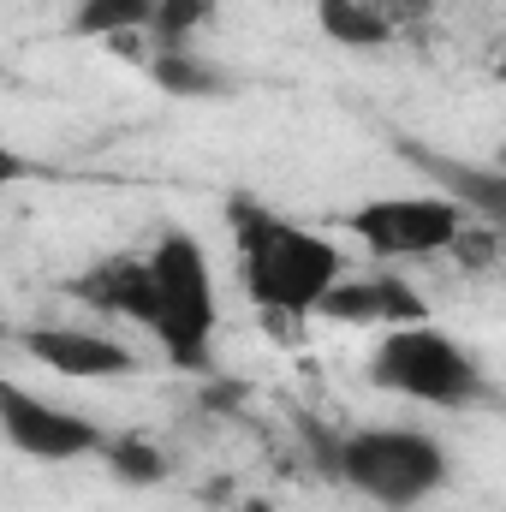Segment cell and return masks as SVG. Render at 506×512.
<instances>
[{"instance_id":"15","label":"cell","mask_w":506,"mask_h":512,"mask_svg":"<svg viewBox=\"0 0 506 512\" xmlns=\"http://www.w3.org/2000/svg\"><path fill=\"white\" fill-rule=\"evenodd\" d=\"M209 12H215V0H161L155 6V24H149V36H155V54H173V48H185L203 24H209Z\"/></svg>"},{"instance_id":"2","label":"cell","mask_w":506,"mask_h":512,"mask_svg":"<svg viewBox=\"0 0 506 512\" xmlns=\"http://www.w3.org/2000/svg\"><path fill=\"white\" fill-rule=\"evenodd\" d=\"M155 340L179 370H209V346L221 328V298H215V268L197 233L167 227L155 239Z\"/></svg>"},{"instance_id":"18","label":"cell","mask_w":506,"mask_h":512,"mask_svg":"<svg viewBox=\"0 0 506 512\" xmlns=\"http://www.w3.org/2000/svg\"><path fill=\"white\" fill-rule=\"evenodd\" d=\"M501 78H506V60H501Z\"/></svg>"},{"instance_id":"17","label":"cell","mask_w":506,"mask_h":512,"mask_svg":"<svg viewBox=\"0 0 506 512\" xmlns=\"http://www.w3.org/2000/svg\"><path fill=\"white\" fill-rule=\"evenodd\" d=\"M245 512H274V507H268V501H251V507H245Z\"/></svg>"},{"instance_id":"6","label":"cell","mask_w":506,"mask_h":512,"mask_svg":"<svg viewBox=\"0 0 506 512\" xmlns=\"http://www.w3.org/2000/svg\"><path fill=\"white\" fill-rule=\"evenodd\" d=\"M0 423H6V441L24 459H48V465L84 459V453H108V441H114L96 417H78L66 405H48L30 387H6L0 393Z\"/></svg>"},{"instance_id":"5","label":"cell","mask_w":506,"mask_h":512,"mask_svg":"<svg viewBox=\"0 0 506 512\" xmlns=\"http://www.w3.org/2000/svg\"><path fill=\"white\" fill-rule=\"evenodd\" d=\"M346 233L370 256H435V251H453L471 233V215L447 191H429V197H376V203H364V209L346 215Z\"/></svg>"},{"instance_id":"9","label":"cell","mask_w":506,"mask_h":512,"mask_svg":"<svg viewBox=\"0 0 506 512\" xmlns=\"http://www.w3.org/2000/svg\"><path fill=\"white\" fill-rule=\"evenodd\" d=\"M24 352L36 364H48L54 376H72V382H102V376H131L137 370V358L120 340L90 334V328H30Z\"/></svg>"},{"instance_id":"11","label":"cell","mask_w":506,"mask_h":512,"mask_svg":"<svg viewBox=\"0 0 506 512\" xmlns=\"http://www.w3.org/2000/svg\"><path fill=\"white\" fill-rule=\"evenodd\" d=\"M149 78H155L167 96H185V102H215V96H233V78H227L215 60L191 54V48L155 54V60H149Z\"/></svg>"},{"instance_id":"4","label":"cell","mask_w":506,"mask_h":512,"mask_svg":"<svg viewBox=\"0 0 506 512\" xmlns=\"http://www.w3.org/2000/svg\"><path fill=\"white\" fill-rule=\"evenodd\" d=\"M370 382L399 393V399H423V405H471L483 393V364L435 322H411V328H387L370 358Z\"/></svg>"},{"instance_id":"3","label":"cell","mask_w":506,"mask_h":512,"mask_svg":"<svg viewBox=\"0 0 506 512\" xmlns=\"http://www.w3.org/2000/svg\"><path fill=\"white\" fill-rule=\"evenodd\" d=\"M334 483L358 489L364 501H376L387 512H411V507H423L429 495H441L447 447L429 429H405V423L352 429V435H340Z\"/></svg>"},{"instance_id":"10","label":"cell","mask_w":506,"mask_h":512,"mask_svg":"<svg viewBox=\"0 0 506 512\" xmlns=\"http://www.w3.org/2000/svg\"><path fill=\"white\" fill-rule=\"evenodd\" d=\"M405 155L435 179V191H447L465 215H477L489 233H501L506 239V167L453 161V155H435V149H417V143H405Z\"/></svg>"},{"instance_id":"13","label":"cell","mask_w":506,"mask_h":512,"mask_svg":"<svg viewBox=\"0 0 506 512\" xmlns=\"http://www.w3.org/2000/svg\"><path fill=\"white\" fill-rule=\"evenodd\" d=\"M161 0H78L72 12V36H126V30H149Z\"/></svg>"},{"instance_id":"14","label":"cell","mask_w":506,"mask_h":512,"mask_svg":"<svg viewBox=\"0 0 506 512\" xmlns=\"http://www.w3.org/2000/svg\"><path fill=\"white\" fill-rule=\"evenodd\" d=\"M102 459H108V471H114L120 483H131V489H149V483L167 477V453H161L155 441H143V435H114Z\"/></svg>"},{"instance_id":"1","label":"cell","mask_w":506,"mask_h":512,"mask_svg":"<svg viewBox=\"0 0 506 512\" xmlns=\"http://www.w3.org/2000/svg\"><path fill=\"white\" fill-rule=\"evenodd\" d=\"M227 221L239 239V268H245V292L256 310L286 316V322L322 316V298L346 280V251L251 197H233Z\"/></svg>"},{"instance_id":"7","label":"cell","mask_w":506,"mask_h":512,"mask_svg":"<svg viewBox=\"0 0 506 512\" xmlns=\"http://www.w3.org/2000/svg\"><path fill=\"white\" fill-rule=\"evenodd\" d=\"M66 292L102 316H126L137 328H155V262L137 251H114L66 280Z\"/></svg>"},{"instance_id":"12","label":"cell","mask_w":506,"mask_h":512,"mask_svg":"<svg viewBox=\"0 0 506 512\" xmlns=\"http://www.w3.org/2000/svg\"><path fill=\"white\" fill-rule=\"evenodd\" d=\"M316 18H322V36H334L340 48H387L399 36L376 0H316Z\"/></svg>"},{"instance_id":"16","label":"cell","mask_w":506,"mask_h":512,"mask_svg":"<svg viewBox=\"0 0 506 512\" xmlns=\"http://www.w3.org/2000/svg\"><path fill=\"white\" fill-rule=\"evenodd\" d=\"M381 12L393 18V30H405V24H417V18H429V0H376Z\"/></svg>"},{"instance_id":"8","label":"cell","mask_w":506,"mask_h":512,"mask_svg":"<svg viewBox=\"0 0 506 512\" xmlns=\"http://www.w3.org/2000/svg\"><path fill=\"white\" fill-rule=\"evenodd\" d=\"M322 316L352 322V328H411V322H423V298L399 274H346L322 298Z\"/></svg>"}]
</instances>
